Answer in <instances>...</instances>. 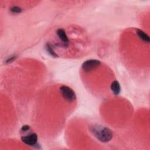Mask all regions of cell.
<instances>
[{"instance_id":"cell-1","label":"cell","mask_w":150,"mask_h":150,"mask_svg":"<svg viewBox=\"0 0 150 150\" xmlns=\"http://www.w3.org/2000/svg\"><path fill=\"white\" fill-rule=\"evenodd\" d=\"M90 131L93 135L102 142H107L112 138V132L109 128L98 125L90 127Z\"/></svg>"},{"instance_id":"cell-2","label":"cell","mask_w":150,"mask_h":150,"mask_svg":"<svg viewBox=\"0 0 150 150\" xmlns=\"http://www.w3.org/2000/svg\"><path fill=\"white\" fill-rule=\"evenodd\" d=\"M61 95L66 101L72 103L76 99V96L74 91L67 86H62L59 88Z\"/></svg>"},{"instance_id":"cell-3","label":"cell","mask_w":150,"mask_h":150,"mask_svg":"<svg viewBox=\"0 0 150 150\" xmlns=\"http://www.w3.org/2000/svg\"><path fill=\"white\" fill-rule=\"evenodd\" d=\"M101 64V62L100 60L96 59H90L85 61L82 66V69L86 72H88L90 71L93 70L95 68L98 67Z\"/></svg>"},{"instance_id":"cell-4","label":"cell","mask_w":150,"mask_h":150,"mask_svg":"<svg viewBox=\"0 0 150 150\" xmlns=\"http://www.w3.org/2000/svg\"><path fill=\"white\" fill-rule=\"evenodd\" d=\"M21 140L23 143L30 146H34L38 142V135L35 133H31L21 137Z\"/></svg>"},{"instance_id":"cell-5","label":"cell","mask_w":150,"mask_h":150,"mask_svg":"<svg viewBox=\"0 0 150 150\" xmlns=\"http://www.w3.org/2000/svg\"><path fill=\"white\" fill-rule=\"evenodd\" d=\"M56 34L59 39L64 45V46L65 47H67L69 44V39L64 30L63 29H59L56 31Z\"/></svg>"},{"instance_id":"cell-6","label":"cell","mask_w":150,"mask_h":150,"mask_svg":"<svg viewBox=\"0 0 150 150\" xmlns=\"http://www.w3.org/2000/svg\"><path fill=\"white\" fill-rule=\"evenodd\" d=\"M111 90L114 95H118L121 91V86L119 82L117 80L114 81L110 86Z\"/></svg>"},{"instance_id":"cell-7","label":"cell","mask_w":150,"mask_h":150,"mask_svg":"<svg viewBox=\"0 0 150 150\" xmlns=\"http://www.w3.org/2000/svg\"><path fill=\"white\" fill-rule=\"evenodd\" d=\"M137 35L138 37L143 42L147 43H149V37L146 33H145L142 30L137 29Z\"/></svg>"},{"instance_id":"cell-8","label":"cell","mask_w":150,"mask_h":150,"mask_svg":"<svg viewBox=\"0 0 150 150\" xmlns=\"http://www.w3.org/2000/svg\"><path fill=\"white\" fill-rule=\"evenodd\" d=\"M46 49L47 52L49 53V54H50L53 57H57V54L55 53V52L53 50V48L52 47V46L51 45V44L50 43H47L46 46Z\"/></svg>"},{"instance_id":"cell-9","label":"cell","mask_w":150,"mask_h":150,"mask_svg":"<svg viewBox=\"0 0 150 150\" xmlns=\"http://www.w3.org/2000/svg\"><path fill=\"white\" fill-rule=\"evenodd\" d=\"M10 10L13 13H20L22 12L21 8L18 6H12Z\"/></svg>"},{"instance_id":"cell-10","label":"cell","mask_w":150,"mask_h":150,"mask_svg":"<svg viewBox=\"0 0 150 150\" xmlns=\"http://www.w3.org/2000/svg\"><path fill=\"white\" fill-rule=\"evenodd\" d=\"M30 130V127L28 125H25L22 127L21 129V133H26L27 132H29Z\"/></svg>"},{"instance_id":"cell-11","label":"cell","mask_w":150,"mask_h":150,"mask_svg":"<svg viewBox=\"0 0 150 150\" xmlns=\"http://www.w3.org/2000/svg\"><path fill=\"white\" fill-rule=\"evenodd\" d=\"M15 57H16V56H11L10 58H9L8 59H7V60H6V63H10V62H11L13 61V60H15Z\"/></svg>"}]
</instances>
